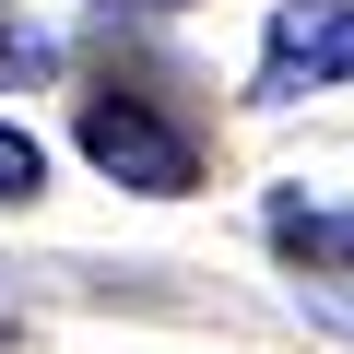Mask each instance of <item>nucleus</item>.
Here are the masks:
<instances>
[{
    "label": "nucleus",
    "mask_w": 354,
    "mask_h": 354,
    "mask_svg": "<svg viewBox=\"0 0 354 354\" xmlns=\"http://www.w3.org/2000/svg\"><path fill=\"white\" fill-rule=\"evenodd\" d=\"M0 342H12V307H0Z\"/></svg>",
    "instance_id": "0eeeda50"
},
{
    "label": "nucleus",
    "mask_w": 354,
    "mask_h": 354,
    "mask_svg": "<svg viewBox=\"0 0 354 354\" xmlns=\"http://www.w3.org/2000/svg\"><path fill=\"white\" fill-rule=\"evenodd\" d=\"M319 83H354V0H283L260 36V106L319 95Z\"/></svg>",
    "instance_id": "f03ea898"
},
{
    "label": "nucleus",
    "mask_w": 354,
    "mask_h": 354,
    "mask_svg": "<svg viewBox=\"0 0 354 354\" xmlns=\"http://www.w3.org/2000/svg\"><path fill=\"white\" fill-rule=\"evenodd\" d=\"M48 189V153H36V130H12L0 118V201H36Z\"/></svg>",
    "instance_id": "20e7f679"
},
{
    "label": "nucleus",
    "mask_w": 354,
    "mask_h": 354,
    "mask_svg": "<svg viewBox=\"0 0 354 354\" xmlns=\"http://www.w3.org/2000/svg\"><path fill=\"white\" fill-rule=\"evenodd\" d=\"M260 225H272V248H283V260H307V272H342V283H354V213H342V201L272 189V213H260Z\"/></svg>",
    "instance_id": "7ed1b4c3"
},
{
    "label": "nucleus",
    "mask_w": 354,
    "mask_h": 354,
    "mask_svg": "<svg viewBox=\"0 0 354 354\" xmlns=\"http://www.w3.org/2000/svg\"><path fill=\"white\" fill-rule=\"evenodd\" d=\"M106 12H189V0H106Z\"/></svg>",
    "instance_id": "423d86ee"
},
{
    "label": "nucleus",
    "mask_w": 354,
    "mask_h": 354,
    "mask_svg": "<svg viewBox=\"0 0 354 354\" xmlns=\"http://www.w3.org/2000/svg\"><path fill=\"white\" fill-rule=\"evenodd\" d=\"M24 71H48V48H36L12 12H0V83H24Z\"/></svg>",
    "instance_id": "39448f33"
},
{
    "label": "nucleus",
    "mask_w": 354,
    "mask_h": 354,
    "mask_svg": "<svg viewBox=\"0 0 354 354\" xmlns=\"http://www.w3.org/2000/svg\"><path fill=\"white\" fill-rule=\"evenodd\" d=\"M71 142L95 153V177H118V189H142V201H177V189H201V142L177 130L153 95H83L71 106Z\"/></svg>",
    "instance_id": "f257e3e1"
}]
</instances>
